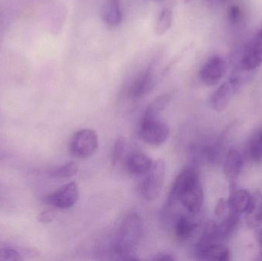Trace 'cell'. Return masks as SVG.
I'll use <instances>...</instances> for the list:
<instances>
[{
	"label": "cell",
	"mask_w": 262,
	"mask_h": 261,
	"mask_svg": "<svg viewBox=\"0 0 262 261\" xmlns=\"http://www.w3.org/2000/svg\"><path fill=\"white\" fill-rule=\"evenodd\" d=\"M172 24V12L166 8L163 9L157 18L155 26V32L159 36L165 35L170 29Z\"/></svg>",
	"instance_id": "cell-19"
},
{
	"label": "cell",
	"mask_w": 262,
	"mask_h": 261,
	"mask_svg": "<svg viewBox=\"0 0 262 261\" xmlns=\"http://www.w3.org/2000/svg\"><path fill=\"white\" fill-rule=\"evenodd\" d=\"M141 218L137 213H130L120 225L113 244V251L123 260H137L136 251L143 237Z\"/></svg>",
	"instance_id": "cell-2"
},
{
	"label": "cell",
	"mask_w": 262,
	"mask_h": 261,
	"mask_svg": "<svg viewBox=\"0 0 262 261\" xmlns=\"http://www.w3.org/2000/svg\"><path fill=\"white\" fill-rule=\"evenodd\" d=\"M126 148V140L123 136H119L115 141L114 146L113 154H112V162L114 165L118 164L124 154Z\"/></svg>",
	"instance_id": "cell-21"
},
{
	"label": "cell",
	"mask_w": 262,
	"mask_h": 261,
	"mask_svg": "<svg viewBox=\"0 0 262 261\" xmlns=\"http://www.w3.org/2000/svg\"><path fill=\"white\" fill-rule=\"evenodd\" d=\"M229 212L228 199H220L215 206V213L217 217L221 218L226 216V212Z\"/></svg>",
	"instance_id": "cell-25"
},
{
	"label": "cell",
	"mask_w": 262,
	"mask_h": 261,
	"mask_svg": "<svg viewBox=\"0 0 262 261\" xmlns=\"http://www.w3.org/2000/svg\"><path fill=\"white\" fill-rule=\"evenodd\" d=\"M154 75L150 70L139 74L132 81L128 89V96L131 99H139L149 93L154 89Z\"/></svg>",
	"instance_id": "cell-11"
},
{
	"label": "cell",
	"mask_w": 262,
	"mask_h": 261,
	"mask_svg": "<svg viewBox=\"0 0 262 261\" xmlns=\"http://www.w3.org/2000/svg\"><path fill=\"white\" fill-rule=\"evenodd\" d=\"M98 134L92 129L78 130L72 136L69 144L71 153L80 159L92 157L98 151Z\"/></svg>",
	"instance_id": "cell-4"
},
{
	"label": "cell",
	"mask_w": 262,
	"mask_h": 261,
	"mask_svg": "<svg viewBox=\"0 0 262 261\" xmlns=\"http://www.w3.org/2000/svg\"><path fill=\"white\" fill-rule=\"evenodd\" d=\"M160 113L148 106L140 121L139 136L149 145L158 147L164 144L169 138V126L160 119Z\"/></svg>",
	"instance_id": "cell-3"
},
{
	"label": "cell",
	"mask_w": 262,
	"mask_h": 261,
	"mask_svg": "<svg viewBox=\"0 0 262 261\" xmlns=\"http://www.w3.org/2000/svg\"><path fill=\"white\" fill-rule=\"evenodd\" d=\"M246 222L249 228H257L262 224V194L255 192L246 211Z\"/></svg>",
	"instance_id": "cell-17"
},
{
	"label": "cell",
	"mask_w": 262,
	"mask_h": 261,
	"mask_svg": "<svg viewBox=\"0 0 262 261\" xmlns=\"http://www.w3.org/2000/svg\"><path fill=\"white\" fill-rule=\"evenodd\" d=\"M79 167L75 162H69L61 167H55L49 171L51 177L56 179H66L73 177L78 173Z\"/></svg>",
	"instance_id": "cell-18"
},
{
	"label": "cell",
	"mask_w": 262,
	"mask_h": 261,
	"mask_svg": "<svg viewBox=\"0 0 262 261\" xmlns=\"http://www.w3.org/2000/svg\"><path fill=\"white\" fill-rule=\"evenodd\" d=\"M203 200L200 170L196 165H188L176 178L168 196L167 205L172 207L180 202L188 212L195 215L201 210Z\"/></svg>",
	"instance_id": "cell-1"
},
{
	"label": "cell",
	"mask_w": 262,
	"mask_h": 261,
	"mask_svg": "<svg viewBox=\"0 0 262 261\" xmlns=\"http://www.w3.org/2000/svg\"><path fill=\"white\" fill-rule=\"evenodd\" d=\"M217 0H208V2H209V3H211V4H214V3Z\"/></svg>",
	"instance_id": "cell-29"
},
{
	"label": "cell",
	"mask_w": 262,
	"mask_h": 261,
	"mask_svg": "<svg viewBox=\"0 0 262 261\" xmlns=\"http://www.w3.org/2000/svg\"><path fill=\"white\" fill-rule=\"evenodd\" d=\"M198 228V223L190 216L180 215L176 219L173 234L179 242H184L190 239Z\"/></svg>",
	"instance_id": "cell-13"
},
{
	"label": "cell",
	"mask_w": 262,
	"mask_h": 261,
	"mask_svg": "<svg viewBox=\"0 0 262 261\" xmlns=\"http://www.w3.org/2000/svg\"><path fill=\"white\" fill-rule=\"evenodd\" d=\"M79 193L78 184L69 182L43 197L42 202L59 209H69L78 202Z\"/></svg>",
	"instance_id": "cell-6"
},
{
	"label": "cell",
	"mask_w": 262,
	"mask_h": 261,
	"mask_svg": "<svg viewBox=\"0 0 262 261\" xmlns=\"http://www.w3.org/2000/svg\"><path fill=\"white\" fill-rule=\"evenodd\" d=\"M226 72V62L220 55L211 57L202 67L200 72V79L207 86L219 84Z\"/></svg>",
	"instance_id": "cell-9"
},
{
	"label": "cell",
	"mask_w": 262,
	"mask_h": 261,
	"mask_svg": "<svg viewBox=\"0 0 262 261\" xmlns=\"http://www.w3.org/2000/svg\"><path fill=\"white\" fill-rule=\"evenodd\" d=\"M103 21L109 27H118L123 19L122 11L118 0H107L103 3L101 9Z\"/></svg>",
	"instance_id": "cell-15"
},
{
	"label": "cell",
	"mask_w": 262,
	"mask_h": 261,
	"mask_svg": "<svg viewBox=\"0 0 262 261\" xmlns=\"http://www.w3.org/2000/svg\"><path fill=\"white\" fill-rule=\"evenodd\" d=\"M152 159L143 153H134L127 159L126 168L129 173L135 176L146 174L152 168Z\"/></svg>",
	"instance_id": "cell-16"
},
{
	"label": "cell",
	"mask_w": 262,
	"mask_h": 261,
	"mask_svg": "<svg viewBox=\"0 0 262 261\" xmlns=\"http://www.w3.org/2000/svg\"><path fill=\"white\" fill-rule=\"evenodd\" d=\"M243 80L238 77H232L223 83L211 96L210 106L212 110L216 112L226 110L241 88Z\"/></svg>",
	"instance_id": "cell-7"
},
{
	"label": "cell",
	"mask_w": 262,
	"mask_h": 261,
	"mask_svg": "<svg viewBox=\"0 0 262 261\" xmlns=\"http://www.w3.org/2000/svg\"><path fill=\"white\" fill-rule=\"evenodd\" d=\"M258 240L259 243L260 252L262 256V230L258 233Z\"/></svg>",
	"instance_id": "cell-28"
},
{
	"label": "cell",
	"mask_w": 262,
	"mask_h": 261,
	"mask_svg": "<svg viewBox=\"0 0 262 261\" xmlns=\"http://www.w3.org/2000/svg\"><path fill=\"white\" fill-rule=\"evenodd\" d=\"M177 260L173 254L169 252H160L154 256L152 260L156 261H174Z\"/></svg>",
	"instance_id": "cell-27"
},
{
	"label": "cell",
	"mask_w": 262,
	"mask_h": 261,
	"mask_svg": "<svg viewBox=\"0 0 262 261\" xmlns=\"http://www.w3.org/2000/svg\"><path fill=\"white\" fill-rule=\"evenodd\" d=\"M166 164L164 159H160L154 162L152 168L146 174L141 186V194L147 201L158 199L163 189L166 176Z\"/></svg>",
	"instance_id": "cell-5"
},
{
	"label": "cell",
	"mask_w": 262,
	"mask_h": 261,
	"mask_svg": "<svg viewBox=\"0 0 262 261\" xmlns=\"http://www.w3.org/2000/svg\"><path fill=\"white\" fill-rule=\"evenodd\" d=\"M262 64V27L252 37L245 47L241 65L246 70L258 68Z\"/></svg>",
	"instance_id": "cell-8"
},
{
	"label": "cell",
	"mask_w": 262,
	"mask_h": 261,
	"mask_svg": "<svg viewBox=\"0 0 262 261\" xmlns=\"http://www.w3.org/2000/svg\"><path fill=\"white\" fill-rule=\"evenodd\" d=\"M243 14L241 8L237 5H232L227 10V18L231 26H237L241 22Z\"/></svg>",
	"instance_id": "cell-23"
},
{
	"label": "cell",
	"mask_w": 262,
	"mask_h": 261,
	"mask_svg": "<svg viewBox=\"0 0 262 261\" xmlns=\"http://www.w3.org/2000/svg\"><path fill=\"white\" fill-rule=\"evenodd\" d=\"M171 101V96L169 93H163V94L160 95L157 98L152 101L149 107H151L152 110L158 113H161L163 110L167 107L168 104H169Z\"/></svg>",
	"instance_id": "cell-22"
},
{
	"label": "cell",
	"mask_w": 262,
	"mask_h": 261,
	"mask_svg": "<svg viewBox=\"0 0 262 261\" xmlns=\"http://www.w3.org/2000/svg\"><path fill=\"white\" fill-rule=\"evenodd\" d=\"M244 159L243 155L235 149H230L228 151L225 159L224 174L230 182L231 188L234 186L243 170Z\"/></svg>",
	"instance_id": "cell-12"
},
{
	"label": "cell",
	"mask_w": 262,
	"mask_h": 261,
	"mask_svg": "<svg viewBox=\"0 0 262 261\" xmlns=\"http://www.w3.org/2000/svg\"><path fill=\"white\" fill-rule=\"evenodd\" d=\"M252 196L246 189H233L228 199L229 214L239 216L246 213L251 203Z\"/></svg>",
	"instance_id": "cell-14"
},
{
	"label": "cell",
	"mask_w": 262,
	"mask_h": 261,
	"mask_svg": "<svg viewBox=\"0 0 262 261\" xmlns=\"http://www.w3.org/2000/svg\"><path fill=\"white\" fill-rule=\"evenodd\" d=\"M249 157L254 162H262V141L259 130L254 133L248 145Z\"/></svg>",
	"instance_id": "cell-20"
},
{
	"label": "cell",
	"mask_w": 262,
	"mask_h": 261,
	"mask_svg": "<svg viewBox=\"0 0 262 261\" xmlns=\"http://www.w3.org/2000/svg\"><path fill=\"white\" fill-rule=\"evenodd\" d=\"M56 214L55 211L52 209H46L45 211H41L38 216V222L43 224H49L53 222L55 219Z\"/></svg>",
	"instance_id": "cell-26"
},
{
	"label": "cell",
	"mask_w": 262,
	"mask_h": 261,
	"mask_svg": "<svg viewBox=\"0 0 262 261\" xmlns=\"http://www.w3.org/2000/svg\"><path fill=\"white\" fill-rule=\"evenodd\" d=\"M0 260L21 261L23 260V257L15 250L0 248Z\"/></svg>",
	"instance_id": "cell-24"
},
{
	"label": "cell",
	"mask_w": 262,
	"mask_h": 261,
	"mask_svg": "<svg viewBox=\"0 0 262 261\" xmlns=\"http://www.w3.org/2000/svg\"><path fill=\"white\" fill-rule=\"evenodd\" d=\"M195 257L198 260L228 261L230 260V252L226 245L214 243L204 246H195Z\"/></svg>",
	"instance_id": "cell-10"
}]
</instances>
